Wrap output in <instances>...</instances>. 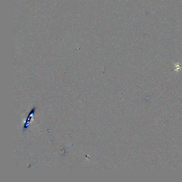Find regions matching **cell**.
Segmentation results:
<instances>
[{"label":"cell","instance_id":"6da1fadb","mask_svg":"<svg viewBox=\"0 0 182 182\" xmlns=\"http://www.w3.org/2000/svg\"><path fill=\"white\" fill-rule=\"evenodd\" d=\"M35 111H36V107H34L31 110V111H30V113L28 114V116H27V119L25 121L24 125V129H23L24 131H25L27 130V128H28V126L30 125V122L32 120V119L33 118V115L35 112Z\"/></svg>","mask_w":182,"mask_h":182}]
</instances>
